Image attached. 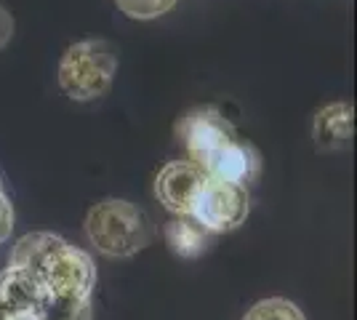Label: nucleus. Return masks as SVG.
<instances>
[{
    "instance_id": "13",
    "label": "nucleus",
    "mask_w": 357,
    "mask_h": 320,
    "mask_svg": "<svg viewBox=\"0 0 357 320\" xmlns=\"http://www.w3.org/2000/svg\"><path fill=\"white\" fill-rule=\"evenodd\" d=\"M115 3L131 19H158L176 6V0H115Z\"/></svg>"
},
{
    "instance_id": "14",
    "label": "nucleus",
    "mask_w": 357,
    "mask_h": 320,
    "mask_svg": "<svg viewBox=\"0 0 357 320\" xmlns=\"http://www.w3.org/2000/svg\"><path fill=\"white\" fill-rule=\"evenodd\" d=\"M11 229H14V208L0 190V243H6L11 238Z\"/></svg>"
},
{
    "instance_id": "16",
    "label": "nucleus",
    "mask_w": 357,
    "mask_h": 320,
    "mask_svg": "<svg viewBox=\"0 0 357 320\" xmlns=\"http://www.w3.org/2000/svg\"><path fill=\"white\" fill-rule=\"evenodd\" d=\"M11 320H38L35 315H24V318H11Z\"/></svg>"
},
{
    "instance_id": "12",
    "label": "nucleus",
    "mask_w": 357,
    "mask_h": 320,
    "mask_svg": "<svg viewBox=\"0 0 357 320\" xmlns=\"http://www.w3.org/2000/svg\"><path fill=\"white\" fill-rule=\"evenodd\" d=\"M243 320H307V318H304V312L294 302H288L283 296H272V299L256 302L245 312Z\"/></svg>"
},
{
    "instance_id": "5",
    "label": "nucleus",
    "mask_w": 357,
    "mask_h": 320,
    "mask_svg": "<svg viewBox=\"0 0 357 320\" xmlns=\"http://www.w3.org/2000/svg\"><path fill=\"white\" fill-rule=\"evenodd\" d=\"M176 139L184 144L190 163L200 166L208 155H213L227 142L238 139L232 123L224 118L216 107H195L176 123Z\"/></svg>"
},
{
    "instance_id": "3",
    "label": "nucleus",
    "mask_w": 357,
    "mask_h": 320,
    "mask_svg": "<svg viewBox=\"0 0 357 320\" xmlns=\"http://www.w3.org/2000/svg\"><path fill=\"white\" fill-rule=\"evenodd\" d=\"M118 73L115 48L107 40H80L64 51L59 61V86L73 102L102 99Z\"/></svg>"
},
{
    "instance_id": "2",
    "label": "nucleus",
    "mask_w": 357,
    "mask_h": 320,
    "mask_svg": "<svg viewBox=\"0 0 357 320\" xmlns=\"http://www.w3.org/2000/svg\"><path fill=\"white\" fill-rule=\"evenodd\" d=\"M86 235L99 254L109 259H128L149 245L152 224L139 206L107 198L96 203L86 216Z\"/></svg>"
},
{
    "instance_id": "9",
    "label": "nucleus",
    "mask_w": 357,
    "mask_h": 320,
    "mask_svg": "<svg viewBox=\"0 0 357 320\" xmlns=\"http://www.w3.org/2000/svg\"><path fill=\"white\" fill-rule=\"evenodd\" d=\"M40 299L43 291L27 273L16 267H6L0 273V320L35 315Z\"/></svg>"
},
{
    "instance_id": "10",
    "label": "nucleus",
    "mask_w": 357,
    "mask_h": 320,
    "mask_svg": "<svg viewBox=\"0 0 357 320\" xmlns=\"http://www.w3.org/2000/svg\"><path fill=\"white\" fill-rule=\"evenodd\" d=\"M165 241L171 245V251L176 257H184V259H195L200 257L211 243V232L203 229L192 216H176L168 222L165 227Z\"/></svg>"
},
{
    "instance_id": "15",
    "label": "nucleus",
    "mask_w": 357,
    "mask_h": 320,
    "mask_svg": "<svg viewBox=\"0 0 357 320\" xmlns=\"http://www.w3.org/2000/svg\"><path fill=\"white\" fill-rule=\"evenodd\" d=\"M11 35H14V16L8 14V8L0 3V48L8 46Z\"/></svg>"
},
{
    "instance_id": "8",
    "label": "nucleus",
    "mask_w": 357,
    "mask_h": 320,
    "mask_svg": "<svg viewBox=\"0 0 357 320\" xmlns=\"http://www.w3.org/2000/svg\"><path fill=\"white\" fill-rule=\"evenodd\" d=\"M312 137L317 150L323 153H336L347 150L355 137V109L347 102H333L326 105L312 121Z\"/></svg>"
},
{
    "instance_id": "11",
    "label": "nucleus",
    "mask_w": 357,
    "mask_h": 320,
    "mask_svg": "<svg viewBox=\"0 0 357 320\" xmlns=\"http://www.w3.org/2000/svg\"><path fill=\"white\" fill-rule=\"evenodd\" d=\"M38 320H91L93 307L91 296H75V294H43L40 305L35 310Z\"/></svg>"
},
{
    "instance_id": "6",
    "label": "nucleus",
    "mask_w": 357,
    "mask_h": 320,
    "mask_svg": "<svg viewBox=\"0 0 357 320\" xmlns=\"http://www.w3.org/2000/svg\"><path fill=\"white\" fill-rule=\"evenodd\" d=\"M197 168L203 171L206 179L238 184V187L248 190L261 174V158H259L253 144L238 137L227 142L224 147H219L213 155H208Z\"/></svg>"
},
{
    "instance_id": "4",
    "label": "nucleus",
    "mask_w": 357,
    "mask_h": 320,
    "mask_svg": "<svg viewBox=\"0 0 357 320\" xmlns=\"http://www.w3.org/2000/svg\"><path fill=\"white\" fill-rule=\"evenodd\" d=\"M248 211H251V198L245 187L206 179L195 198L190 216L203 229H208L211 235H216L238 229L245 222Z\"/></svg>"
},
{
    "instance_id": "1",
    "label": "nucleus",
    "mask_w": 357,
    "mask_h": 320,
    "mask_svg": "<svg viewBox=\"0 0 357 320\" xmlns=\"http://www.w3.org/2000/svg\"><path fill=\"white\" fill-rule=\"evenodd\" d=\"M8 267L27 273L43 294L93 296L96 264L77 245L54 232H30L11 248Z\"/></svg>"
},
{
    "instance_id": "7",
    "label": "nucleus",
    "mask_w": 357,
    "mask_h": 320,
    "mask_svg": "<svg viewBox=\"0 0 357 320\" xmlns=\"http://www.w3.org/2000/svg\"><path fill=\"white\" fill-rule=\"evenodd\" d=\"M203 184H206V176L195 163L174 160L160 168V174L155 176V195L171 213L190 216L192 203Z\"/></svg>"
}]
</instances>
